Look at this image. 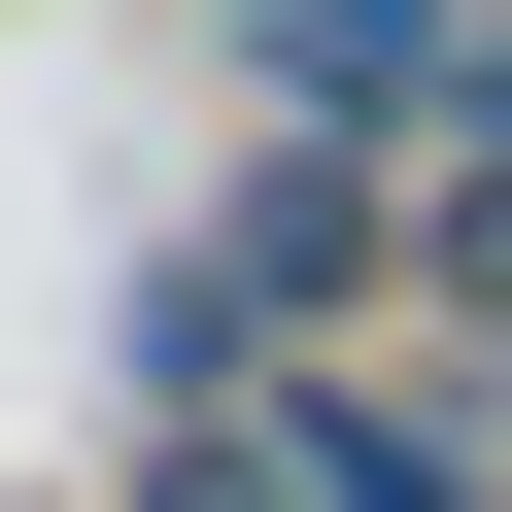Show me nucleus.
<instances>
[{
  "mask_svg": "<svg viewBox=\"0 0 512 512\" xmlns=\"http://www.w3.org/2000/svg\"><path fill=\"white\" fill-rule=\"evenodd\" d=\"M205 35L274 69L308 137H376V171H410V137H478V0H205Z\"/></svg>",
  "mask_w": 512,
  "mask_h": 512,
  "instance_id": "obj_1",
  "label": "nucleus"
},
{
  "mask_svg": "<svg viewBox=\"0 0 512 512\" xmlns=\"http://www.w3.org/2000/svg\"><path fill=\"white\" fill-rule=\"evenodd\" d=\"M239 410H274L308 512H512V444H444V410H376V376H239Z\"/></svg>",
  "mask_w": 512,
  "mask_h": 512,
  "instance_id": "obj_2",
  "label": "nucleus"
},
{
  "mask_svg": "<svg viewBox=\"0 0 512 512\" xmlns=\"http://www.w3.org/2000/svg\"><path fill=\"white\" fill-rule=\"evenodd\" d=\"M410 274H444V308L512 342V103H478V137H410Z\"/></svg>",
  "mask_w": 512,
  "mask_h": 512,
  "instance_id": "obj_3",
  "label": "nucleus"
},
{
  "mask_svg": "<svg viewBox=\"0 0 512 512\" xmlns=\"http://www.w3.org/2000/svg\"><path fill=\"white\" fill-rule=\"evenodd\" d=\"M137 512H308V478H274V410H171V444H137Z\"/></svg>",
  "mask_w": 512,
  "mask_h": 512,
  "instance_id": "obj_4",
  "label": "nucleus"
},
{
  "mask_svg": "<svg viewBox=\"0 0 512 512\" xmlns=\"http://www.w3.org/2000/svg\"><path fill=\"white\" fill-rule=\"evenodd\" d=\"M478 103H512V0H478Z\"/></svg>",
  "mask_w": 512,
  "mask_h": 512,
  "instance_id": "obj_5",
  "label": "nucleus"
}]
</instances>
